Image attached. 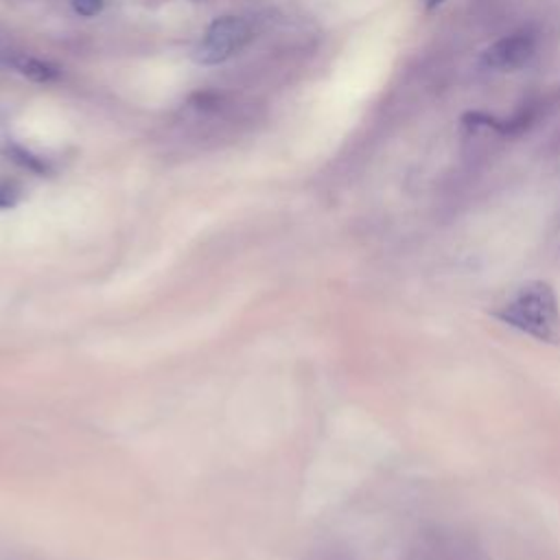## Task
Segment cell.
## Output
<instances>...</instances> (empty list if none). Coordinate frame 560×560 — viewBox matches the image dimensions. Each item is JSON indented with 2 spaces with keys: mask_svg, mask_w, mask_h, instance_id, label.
<instances>
[{
  "mask_svg": "<svg viewBox=\"0 0 560 560\" xmlns=\"http://www.w3.org/2000/svg\"><path fill=\"white\" fill-rule=\"evenodd\" d=\"M492 317L538 341L560 343V302L547 280H527L518 284L492 308Z\"/></svg>",
  "mask_w": 560,
  "mask_h": 560,
  "instance_id": "1",
  "label": "cell"
},
{
  "mask_svg": "<svg viewBox=\"0 0 560 560\" xmlns=\"http://www.w3.org/2000/svg\"><path fill=\"white\" fill-rule=\"evenodd\" d=\"M252 39V26L247 20L236 15H225L214 20L206 37L195 50V59L199 63H219L238 52Z\"/></svg>",
  "mask_w": 560,
  "mask_h": 560,
  "instance_id": "2",
  "label": "cell"
},
{
  "mask_svg": "<svg viewBox=\"0 0 560 560\" xmlns=\"http://www.w3.org/2000/svg\"><path fill=\"white\" fill-rule=\"evenodd\" d=\"M72 7L79 15H96L103 9V0H72Z\"/></svg>",
  "mask_w": 560,
  "mask_h": 560,
  "instance_id": "6",
  "label": "cell"
},
{
  "mask_svg": "<svg viewBox=\"0 0 560 560\" xmlns=\"http://www.w3.org/2000/svg\"><path fill=\"white\" fill-rule=\"evenodd\" d=\"M532 55H534V37L529 33H514L492 44L486 50L483 61L490 68L510 70V68L523 66Z\"/></svg>",
  "mask_w": 560,
  "mask_h": 560,
  "instance_id": "3",
  "label": "cell"
},
{
  "mask_svg": "<svg viewBox=\"0 0 560 560\" xmlns=\"http://www.w3.org/2000/svg\"><path fill=\"white\" fill-rule=\"evenodd\" d=\"M15 199H18V195L13 192V188L9 184H0V208L13 206Z\"/></svg>",
  "mask_w": 560,
  "mask_h": 560,
  "instance_id": "7",
  "label": "cell"
},
{
  "mask_svg": "<svg viewBox=\"0 0 560 560\" xmlns=\"http://www.w3.org/2000/svg\"><path fill=\"white\" fill-rule=\"evenodd\" d=\"M7 155H9L13 162H18L20 166H24V168H28V171H33V173H44V171H46V164H44L39 158H35L33 153H28L26 149H22V147L11 144V147L7 149Z\"/></svg>",
  "mask_w": 560,
  "mask_h": 560,
  "instance_id": "4",
  "label": "cell"
},
{
  "mask_svg": "<svg viewBox=\"0 0 560 560\" xmlns=\"http://www.w3.org/2000/svg\"><path fill=\"white\" fill-rule=\"evenodd\" d=\"M22 72L33 79V81H50L57 77V70L44 61H37V59H26L22 63Z\"/></svg>",
  "mask_w": 560,
  "mask_h": 560,
  "instance_id": "5",
  "label": "cell"
}]
</instances>
